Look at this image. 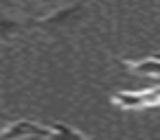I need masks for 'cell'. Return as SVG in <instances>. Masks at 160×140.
<instances>
[{
    "label": "cell",
    "mask_w": 160,
    "mask_h": 140,
    "mask_svg": "<svg viewBox=\"0 0 160 140\" xmlns=\"http://www.w3.org/2000/svg\"><path fill=\"white\" fill-rule=\"evenodd\" d=\"M156 57H158V59H160V53H158V55H156Z\"/></svg>",
    "instance_id": "6"
},
{
    "label": "cell",
    "mask_w": 160,
    "mask_h": 140,
    "mask_svg": "<svg viewBox=\"0 0 160 140\" xmlns=\"http://www.w3.org/2000/svg\"><path fill=\"white\" fill-rule=\"evenodd\" d=\"M136 72L140 75H151V77H160V59L158 57H151V59H145V61H138L134 66Z\"/></svg>",
    "instance_id": "4"
},
{
    "label": "cell",
    "mask_w": 160,
    "mask_h": 140,
    "mask_svg": "<svg viewBox=\"0 0 160 140\" xmlns=\"http://www.w3.org/2000/svg\"><path fill=\"white\" fill-rule=\"evenodd\" d=\"M31 136H51V129H42L35 123H16L9 129H5L0 133V140H18V138H31Z\"/></svg>",
    "instance_id": "1"
},
{
    "label": "cell",
    "mask_w": 160,
    "mask_h": 140,
    "mask_svg": "<svg viewBox=\"0 0 160 140\" xmlns=\"http://www.w3.org/2000/svg\"><path fill=\"white\" fill-rule=\"evenodd\" d=\"M114 103H118L121 107H127V109L147 107V105H145V92H129V90L114 94Z\"/></svg>",
    "instance_id": "2"
},
{
    "label": "cell",
    "mask_w": 160,
    "mask_h": 140,
    "mask_svg": "<svg viewBox=\"0 0 160 140\" xmlns=\"http://www.w3.org/2000/svg\"><path fill=\"white\" fill-rule=\"evenodd\" d=\"M48 129H51V138H53V140H81V136H79L77 131H72L70 127H66V125H62V123H55V125H51Z\"/></svg>",
    "instance_id": "3"
},
{
    "label": "cell",
    "mask_w": 160,
    "mask_h": 140,
    "mask_svg": "<svg viewBox=\"0 0 160 140\" xmlns=\"http://www.w3.org/2000/svg\"><path fill=\"white\" fill-rule=\"evenodd\" d=\"M142 92H145V105H147V107L160 105V85L149 88V90H142Z\"/></svg>",
    "instance_id": "5"
}]
</instances>
